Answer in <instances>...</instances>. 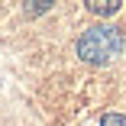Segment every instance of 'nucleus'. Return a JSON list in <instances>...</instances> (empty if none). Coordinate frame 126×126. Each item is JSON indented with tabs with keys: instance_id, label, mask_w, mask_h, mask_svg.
Listing matches in <instances>:
<instances>
[{
	"instance_id": "obj_3",
	"label": "nucleus",
	"mask_w": 126,
	"mask_h": 126,
	"mask_svg": "<svg viewBox=\"0 0 126 126\" xmlns=\"http://www.w3.org/2000/svg\"><path fill=\"white\" fill-rule=\"evenodd\" d=\"M100 126H126V116H123V113H104Z\"/></svg>"
},
{
	"instance_id": "obj_1",
	"label": "nucleus",
	"mask_w": 126,
	"mask_h": 126,
	"mask_svg": "<svg viewBox=\"0 0 126 126\" xmlns=\"http://www.w3.org/2000/svg\"><path fill=\"white\" fill-rule=\"evenodd\" d=\"M78 55L81 62L87 65H107L110 58L120 55V48H123V32L116 26H110V23H97V26L84 29L78 36Z\"/></svg>"
},
{
	"instance_id": "obj_4",
	"label": "nucleus",
	"mask_w": 126,
	"mask_h": 126,
	"mask_svg": "<svg viewBox=\"0 0 126 126\" xmlns=\"http://www.w3.org/2000/svg\"><path fill=\"white\" fill-rule=\"evenodd\" d=\"M26 10H29V13L36 16V13H45V10H48V3H45V0H42V3H29Z\"/></svg>"
},
{
	"instance_id": "obj_2",
	"label": "nucleus",
	"mask_w": 126,
	"mask_h": 126,
	"mask_svg": "<svg viewBox=\"0 0 126 126\" xmlns=\"http://www.w3.org/2000/svg\"><path fill=\"white\" fill-rule=\"evenodd\" d=\"M120 7H123L120 0H87V10L94 16H116Z\"/></svg>"
}]
</instances>
